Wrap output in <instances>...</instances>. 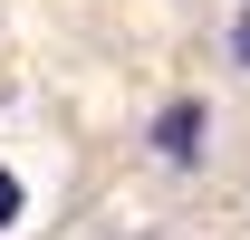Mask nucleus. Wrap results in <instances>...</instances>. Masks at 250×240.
<instances>
[{
	"label": "nucleus",
	"mask_w": 250,
	"mask_h": 240,
	"mask_svg": "<svg viewBox=\"0 0 250 240\" xmlns=\"http://www.w3.org/2000/svg\"><path fill=\"white\" fill-rule=\"evenodd\" d=\"M202 135H212L202 96H173V106L154 116V154H173V163H192V154H202Z\"/></svg>",
	"instance_id": "f257e3e1"
},
{
	"label": "nucleus",
	"mask_w": 250,
	"mask_h": 240,
	"mask_svg": "<svg viewBox=\"0 0 250 240\" xmlns=\"http://www.w3.org/2000/svg\"><path fill=\"white\" fill-rule=\"evenodd\" d=\"M10 221H20V182L0 173V231H10Z\"/></svg>",
	"instance_id": "f03ea898"
},
{
	"label": "nucleus",
	"mask_w": 250,
	"mask_h": 240,
	"mask_svg": "<svg viewBox=\"0 0 250 240\" xmlns=\"http://www.w3.org/2000/svg\"><path fill=\"white\" fill-rule=\"evenodd\" d=\"M231 58L250 67V10H241V20H231Z\"/></svg>",
	"instance_id": "7ed1b4c3"
}]
</instances>
